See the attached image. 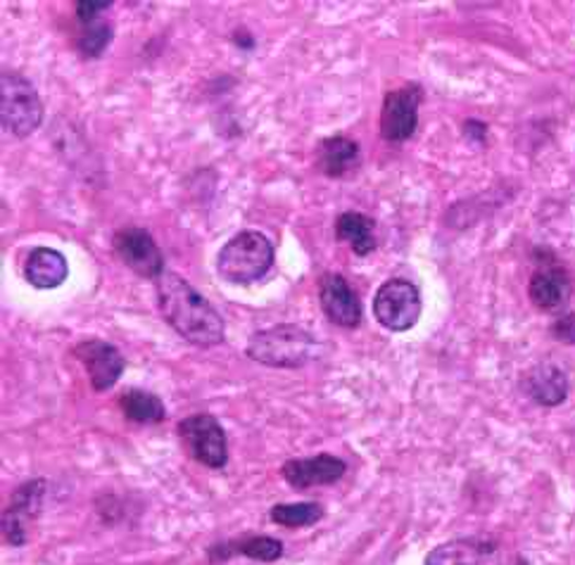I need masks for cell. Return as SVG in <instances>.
<instances>
[{"instance_id":"7c38bea8","label":"cell","mask_w":575,"mask_h":565,"mask_svg":"<svg viewBox=\"0 0 575 565\" xmlns=\"http://www.w3.org/2000/svg\"><path fill=\"white\" fill-rule=\"evenodd\" d=\"M347 463L333 454H319L312 459H292L284 463V480L296 489H310L319 485H333L345 475Z\"/></svg>"},{"instance_id":"44dd1931","label":"cell","mask_w":575,"mask_h":565,"mask_svg":"<svg viewBox=\"0 0 575 565\" xmlns=\"http://www.w3.org/2000/svg\"><path fill=\"white\" fill-rule=\"evenodd\" d=\"M269 518L280 528H304V526H314V522L324 518V508L312 501L276 504L272 508Z\"/></svg>"},{"instance_id":"9c48e42d","label":"cell","mask_w":575,"mask_h":565,"mask_svg":"<svg viewBox=\"0 0 575 565\" xmlns=\"http://www.w3.org/2000/svg\"><path fill=\"white\" fill-rule=\"evenodd\" d=\"M46 497V480H30L12 494L3 514V537L10 546H22L26 542V526L41 514V504Z\"/></svg>"},{"instance_id":"30bf717a","label":"cell","mask_w":575,"mask_h":565,"mask_svg":"<svg viewBox=\"0 0 575 565\" xmlns=\"http://www.w3.org/2000/svg\"><path fill=\"white\" fill-rule=\"evenodd\" d=\"M319 302L331 323L341 328H357L361 321V302L341 274H326L319 280Z\"/></svg>"},{"instance_id":"ac0fdd59","label":"cell","mask_w":575,"mask_h":565,"mask_svg":"<svg viewBox=\"0 0 575 565\" xmlns=\"http://www.w3.org/2000/svg\"><path fill=\"white\" fill-rule=\"evenodd\" d=\"M335 238L353 247L357 257H367L376 250V223L359 211H345L335 219Z\"/></svg>"},{"instance_id":"d6986e66","label":"cell","mask_w":575,"mask_h":565,"mask_svg":"<svg viewBox=\"0 0 575 565\" xmlns=\"http://www.w3.org/2000/svg\"><path fill=\"white\" fill-rule=\"evenodd\" d=\"M233 554H243L248 558H255L262 563H274L284 554V544L274 537H245V540H238V542H229V544H219L212 551H209V558H229Z\"/></svg>"},{"instance_id":"3957f363","label":"cell","mask_w":575,"mask_h":565,"mask_svg":"<svg viewBox=\"0 0 575 565\" xmlns=\"http://www.w3.org/2000/svg\"><path fill=\"white\" fill-rule=\"evenodd\" d=\"M274 266V245L260 231L235 233L217 254V274L233 286H250Z\"/></svg>"},{"instance_id":"5bb4252c","label":"cell","mask_w":575,"mask_h":565,"mask_svg":"<svg viewBox=\"0 0 575 565\" xmlns=\"http://www.w3.org/2000/svg\"><path fill=\"white\" fill-rule=\"evenodd\" d=\"M568 288H571V280L564 268L556 264H547L540 268V272L532 274L528 295L532 304L542 309V312H556L559 307H564Z\"/></svg>"},{"instance_id":"5b68a950","label":"cell","mask_w":575,"mask_h":565,"mask_svg":"<svg viewBox=\"0 0 575 565\" xmlns=\"http://www.w3.org/2000/svg\"><path fill=\"white\" fill-rule=\"evenodd\" d=\"M421 292L412 280L392 278L378 288L373 298V316L383 328L404 333L414 328L421 319Z\"/></svg>"},{"instance_id":"4fadbf2b","label":"cell","mask_w":575,"mask_h":565,"mask_svg":"<svg viewBox=\"0 0 575 565\" xmlns=\"http://www.w3.org/2000/svg\"><path fill=\"white\" fill-rule=\"evenodd\" d=\"M497 544L481 537L440 544L426 556V565H495Z\"/></svg>"},{"instance_id":"cb8c5ba5","label":"cell","mask_w":575,"mask_h":565,"mask_svg":"<svg viewBox=\"0 0 575 565\" xmlns=\"http://www.w3.org/2000/svg\"><path fill=\"white\" fill-rule=\"evenodd\" d=\"M552 333L561 343H575V314H566V316L556 319Z\"/></svg>"},{"instance_id":"277c9868","label":"cell","mask_w":575,"mask_h":565,"mask_svg":"<svg viewBox=\"0 0 575 565\" xmlns=\"http://www.w3.org/2000/svg\"><path fill=\"white\" fill-rule=\"evenodd\" d=\"M0 117H3L5 134L18 138L32 136L44 122V103L34 83L8 69L0 79Z\"/></svg>"},{"instance_id":"7a4b0ae2","label":"cell","mask_w":575,"mask_h":565,"mask_svg":"<svg viewBox=\"0 0 575 565\" xmlns=\"http://www.w3.org/2000/svg\"><path fill=\"white\" fill-rule=\"evenodd\" d=\"M248 357L260 361L272 369H300L319 355L317 337L292 323H280V326L260 331L250 337Z\"/></svg>"},{"instance_id":"8992f818","label":"cell","mask_w":575,"mask_h":565,"mask_svg":"<svg viewBox=\"0 0 575 565\" xmlns=\"http://www.w3.org/2000/svg\"><path fill=\"white\" fill-rule=\"evenodd\" d=\"M179 437L184 440L191 457L207 469L219 471L227 465V435L215 416L195 414L184 418L179 423Z\"/></svg>"},{"instance_id":"e0dca14e","label":"cell","mask_w":575,"mask_h":565,"mask_svg":"<svg viewBox=\"0 0 575 565\" xmlns=\"http://www.w3.org/2000/svg\"><path fill=\"white\" fill-rule=\"evenodd\" d=\"M359 164V146L345 136H331L319 143L317 166L331 178H341Z\"/></svg>"},{"instance_id":"603a6c76","label":"cell","mask_w":575,"mask_h":565,"mask_svg":"<svg viewBox=\"0 0 575 565\" xmlns=\"http://www.w3.org/2000/svg\"><path fill=\"white\" fill-rule=\"evenodd\" d=\"M74 8H77V18L83 24H93L105 10L112 8V0H95V3L93 0H79V3H74Z\"/></svg>"},{"instance_id":"ba28073f","label":"cell","mask_w":575,"mask_h":565,"mask_svg":"<svg viewBox=\"0 0 575 565\" xmlns=\"http://www.w3.org/2000/svg\"><path fill=\"white\" fill-rule=\"evenodd\" d=\"M115 252L124 266H129L136 276L160 278L164 274V257L156 238L143 229H122L115 233Z\"/></svg>"},{"instance_id":"ffe728a7","label":"cell","mask_w":575,"mask_h":565,"mask_svg":"<svg viewBox=\"0 0 575 565\" xmlns=\"http://www.w3.org/2000/svg\"><path fill=\"white\" fill-rule=\"evenodd\" d=\"M119 406L124 416L134 423H143V426H152V423L164 420V404L160 397L143 390H126L119 397Z\"/></svg>"},{"instance_id":"7402d4cb","label":"cell","mask_w":575,"mask_h":565,"mask_svg":"<svg viewBox=\"0 0 575 565\" xmlns=\"http://www.w3.org/2000/svg\"><path fill=\"white\" fill-rule=\"evenodd\" d=\"M112 41V26L103 22H93L87 26V32L79 36V53L83 58H101Z\"/></svg>"},{"instance_id":"2e32d148","label":"cell","mask_w":575,"mask_h":565,"mask_svg":"<svg viewBox=\"0 0 575 565\" xmlns=\"http://www.w3.org/2000/svg\"><path fill=\"white\" fill-rule=\"evenodd\" d=\"M69 266L65 254L53 247H36L30 252L24 264V276L38 290H53L60 288L67 280Z\"/></svg>"},{"instance_id":"52a82bcc","label":"cell","mask_w":575,"mask_h":565,"mask_svg":"<svg viewBox=\"0 0 575 565\" xmlns=\"http://www.w3.org/2000/svg\"><path fill=\"white\" fill-rule=\"evenodd\" d=\"M421 101H424V93L418 87H404L386 93L381 109V136L388 143H404L414 136Z\"/></svg>"},{"instance_id":"9a60e30c","label":"cell","mask_w":575,"mask_h":565,"mask_svg":"<svg viewBox=\"0 0 575 565\" xmlns=\"http://www.w3.org/2000/svg\"><path fill=\"white\" fill-rule=\"evenodd\" d=\"M524 390L540 406H559L568 397V378L554 364H540L524 378Z\"/></svg>"},{"instance_id":"6da1fadb","label":"cell","mask_w":575,"mask_h":565,"mask_svg":"<svg viewBox=\"0 0 575 565\" xmlns=\"http://www.w3.org/2000/svg\"><path fill=\"white\" fill-rule=\"evenodd\" d=\"M158 307L164 321L198 347H215L223 341V319L186 278L164 272L158 278Z\"/></svg>"},{"instance_id":"484cf974","label":"cell","mask_w":575,"mask_h":565,"mask_svg":"<svg viewBox=\"0 0 575 565\" xmlns=\"http://www.w3.org/2000/svg\"><path fill=\"white\" fill-rule=\"evenodd\" d=\"M245 32H238L235 36H233V41H238V44H241V46H245V48H250L252 46V38L250 36H243Z\"/></svg>"},{"instance_id":"8fae6325","label":"cell","mask_w":575,"mask_h":565,"mask_svg":"<svg viewBox=\"0 0 575 565\" xmlns=\"http://www.w3.org/2000/svg\"><path fill=\"white\" fill-rule=\"evenodd\" d=\"M74 355L87 369L93 390L105 392L117 385L124 371V359L115 345L103 341H83L74 347Z\"/></svg>"},{"instance_id":"d4e9b609","label":"cell","mask_w":575,"mask_h":565,"mask_svg":"<svg viewBox=\"0 0 575 565\" xmlns=\"http://www.w3.org/2000/svg\"><path fill=\"white\" fill-rule=\"evenodd\" d=\"M485 129H487L485 124L473 122V119H469V122L464 124V134H467V136H473L475 140H479V143H483V140H485Z\"/></svg>"}]
</instances>
